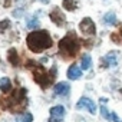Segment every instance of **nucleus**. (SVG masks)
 Here are the masks:
<instances>
[{
	"label": "nucleus",
	"instance_id": "aec40b11",
	"mask_svg": "<svg viewBox=\"0 0 122 122\" xmlns=\"http://www.w3.org/2000/svg\"><path fill=\"white\" fill-rule=\"evenodd\" d=\"M32 121H33V116H32L30 112H26L22 118V122H32Z\"/></svg>",
	"mask_w": 122,
	"mask_h": 122
},
{
	"label": "nucleus",
	"instance_id": "6e6552de",
	"mask_svg": "<svg viewBox=\"0 0 122 122\" xmlns=\"http://www.w3.org/2000/svg\"><path fill=\"white\" fill-rule=\"evenodd\" d=\"M118 63V52H109L103 59H102V68H113Z\"/></svg>",
	"mask_w": 122,
	"mask_h": 122
},
{
	"label": "nucleus",
	"instance_id": "39448f33",
	"mask_svg": "<svg viewBox=\"0 0 122 122\" xmlns=\"http://www.w3.org/2000/svg\"><path fill=\"white\" fill-rule=\"evenodd\" d=\"M76 108H78V109H86V111L91 112V113H95V112H96V105H95V102H93L92 99L86 98V96H82V98L78 101Z\"/></svg>",
	"mask_w": 122,
	"mask_h": 122
},
{
	"label": "nucleus",
	"instance_id": "412c9836",
	"mask_svg": "<svg viewBox=\"0 0 122 122\" xmlns=\"http://www.w3.org/2000/svg\"><path fill=\"white\" fill-rule=\"evenodd\" d=\"M121 36H122V30H121Z\"/></svg>",
	"mask_w": 122,
	"mask_h": 122
},
{
	"label": "nucleus",
	"instance_id": "6ab92c4d",
	"mask_svg": "<svg viewBox=\"0 0 122 122\" xmlns=\"http://www.w3.org/2000/svg\"><path fill=\"white\" fill-rule=\"evenodd\" d=\"M9 26H10V22H9V20H2V22H0V32L7 30Z\"/></svg>",
	"mask_w": 122,
	"mask_h": 122
},
{
	"label": "nucleus",
	"instance_id": "ddd939ff",
	"mask_svg": "<svg viewBox=\"0 0 122 122\" xmlns=\"http://www.w3.org/2000/svg\"><path fill=\"white\" fill-rule=\"evenodd\" d=\"M7 59L10 60V63L12 65H19V55H17V50L16 49H9V52H7Z\"/></svg>",
	"mask_w": 122,
	"mask_h": 122
},
{
	"label": "nucleus",
	"instance_id": "9d476101",
	"mask_svg": "<svg viewBox=\"0 0 122 122\" xmlns=\"http://www.w3.org/2000/svg\"><path fill=\"white\" fill-rule=\"evenodd\" d=\"M53 91H55V93L59 95V96H66V95L69 93V91H71V86H69V83H66V82H59V83L55 85Z\"/></svg>",
	"mask_w": 122,
	"mask_h": 122
},
{
	"label": "nucleus",
	"instance_id": "423d86ee",
	"mask_svg": "<svg viewBox=\"0 0 122 122\" xmlns=\"http://www.w3.org/2000/svg\"><path fill=\"white\" fill-rule=\"evenodd\" d=\"M65 113H66V111H65V108L62 105L50 108V119H49V122H62Z\"/></svg>",
	"mask_w": 122,
	"mask_h": 122
},
{
	"label": "nucleus",
	"instance_id": "dca6fc26",
	"mask_svg": "<svg viewBox=\"0 0 122 122\" xmlns=\"http://www.w3.org/2000/svg\"><path fill=\"white\" fill-rule=\"evenodd\" d=\"M63 9L72 12L76 9V3H75V0H63Z\"/></svg>",
	"mask_w": 122,
	"mask_h": 122
},
{
	"label": "nucleus",
	"instance_id": "f3484780",
	"mask_svg": "<svg viewBox=\"0 0 122 122\" xmlns=\"http://www.w3.org/2000/svg\"><path fill=\"white\" fill-rule=\"evenodd\" d=\"M37 26H39V20H37L36 16L27 20V27H29V29H35V27H37Z\"/></svg>",
	"mask_w": 122,
	"mask_h": 122
},
{
	"label": "nucleus",
	"instance_id": "f8f14e48",
	"mask_svg": "<svg viewBox=\"0 0 122 122\" xmlns=\"http://www.w3.org/2000/svg\"><path fill=\"white\" fill-rule=\"evenodd\" d=\"M10 89H12V82L9 78L5 76V78L0 79V91L3 93H7V92H10Z\"/></svg>",
	"mask_w": 122,
	"mask_h": 122
},
{
	"label": "nucleus",
	"instance_id": "1a4fd4ad",
	"mask_svg": "<svg viewBox=\"0 0 122 122\" xmlns=\"http://www.w3.org/2000/svg\"><path fill=\"white\" fill-rule=\"evenodd\" d=\"M50 19H52V22H53V23H56L57 26H62V25L65 23V15L60 12L57 7H56V9H53V10L50 12Z\"/></svg>",
	"mask_w": 122,
	"mask_h": 122
},
{
	"label": "nucleus",
	"instance_id": "7ed1b4c3",
	"mask_svg": "<svg viewBox=\"0 0 122 122\" xmlns=\"http://www.w3.org/2000/svg\"><path fill=\"white\" fill-rule=\"evenodd\" d=\"M59 49H60V53L65 56H75L79 50V42H78L76 36L73 33L65 36L59 42Z\"/></svg>",
	"mask_w": 122,
	"mask_h": 122
},
{
	"label": "nucleus",
	"instance_id": "4468645a",
	"mask_svg": "<svg viewBox=\"0 0 122 122\" xmlns=\"http://www.w3.org/2000/svg\"><path fill=\"white\" fill-rule=\"evenodd\" d=\"M91 63H92V60H91V56L89 55H83L82 56V62H81V69L86 71L91 68Z\"/></svg>",
	"mask_w": 122,
	"mask_h": 122
},
{
	"label": "nucleus",
	"instance_id": "20e7f679",
	"mask_svg": "<svg viewBox=\"0 0 122 122\" xmlns=\"http://www.w3.org/2000/svg\"><path fill=\"white\" fill-rule=\"evenodd\" d=\"M33 78H35V81H36L42 88H47V86L50 85V82H52V76H49L47 72H46L42 66H37V68L33 69Z\"/></svg>",
	"mask_w": 122,
	"mask_h": 122
},
{
	"label": "nucleus",
	"instance_id": "0eeeda50",
	"mask_svg": "<svg viewBox=\"0 0 122 122\" xmlns=\"http://www.w3.org/2000/svg\"><path fill=\"white\" fill-rule=\"evenodd\" d=\"M79 27H81V32H82L83 35H95V32H96L95 23H93L92 19H89V17H85V19L81 22Z\"/></svg>",
	"mask_w": 122,
	"mask_h": 122
},
{
	"label": "nucleus",
	"instance_id": "9b49d317",
	"mask_svg": "<svg viewBox=\"0 0 122 122\" xmlns=\"http://www.w3.org/2000/svg\"><path fill=\"white\" fill-rule=\"evenodd\" d=\"M82 76V72H81V68L78 66V65H71V68L68 69V78L69 79H72V81H75V79H79Z\"/></svg>",
	"mask_w": 122,
	"mask_h": 122
},
{
	"label": "nucleus",
	"instance_id": "f03ea898",
	"mask_svg": "<svg viewBox=\"0 0 122 122\" xmlns=\"http://www.w3.org/2000/svg\"><path fill=\"white\" fill-rule=\"evenodd\" d=\"M5 106L12 111V112H17L22 111L26 106V89H17L16 92H13V95H10L7 99H5Z\"/></svg>",
	"mask_w": 122,
	"mask_h": 122
},
{
	"label": "nucleus",
	"instance_id": "f257e3e1",
	"mask_svg": "<svg viewBox=\"0 0 122 122\" xmlns=\"http://www.w3.org/2000/svg\"><path fill=\"white\" fill-rule=\"evenodd\" d=\"M27 46L32 52L40 53L52 46V37L46 30H35L27 36Z\"/></svg>",
	"mask_w": 122,
	"mask_h": 122
},
{
	"label": "nucleus",
	"instance_id": "2eb2a0df",
	"mask_svg": "<svg viewBox=\"0 0 122 122\" xmlns=\"http://www.w3.org/2000/svg\"><path fill=\"white\" fill-rule=\"evenodd\" d=\"M118 20H116V15L115 13H108V15H105L103 16V23H106V25H115Z\"/></svg>",
	"mask_w": 122,
	"mask_h": 122
},
{
	"label": "nucleus",
	"instance_id": "a211bd4d",
	"mask_svg": "<svg viewBox=\"0 0 122 122\" xmlns=\"http://www.w3.org/2000/svg\"><path fill=\"white\" fill-rule=\"evenodd\" d=\"M108 121H111V122H121V119L118 118V115L115 113V112H109V115H108V118H106Z\"/></svg>",
	"mask_w": 122,
	"mask_h": 122
}]
</instances>
